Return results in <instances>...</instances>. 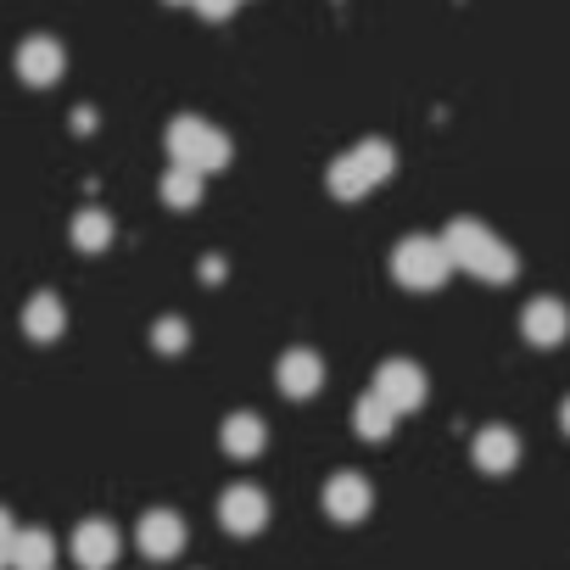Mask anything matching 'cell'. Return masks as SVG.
<instances>
[{
    "mask_svg": "<svg viewBox=\"0 0 570 570\" xmlns=\"http://www.w3.org/2000/svg\"><path fill=\"white\" fill-rule=\"evenodd\" d=\"M442 246H448L453 268H464V274H475V279H492V285H509L514 268H520V257H514L487 224H475V218H453V224L442 229Z\"/></svg>",
    "mask_w": 570,
    "mask_h": 570,
    "instance_id": "obj_1",
    "label": "cell"
},
{
    "mask_svg": "<svg viewBox=\"0 0 570 570\" xmlns=\"http://www.w3.org/2000/svg\"><path fill=\"white\" fill-rule=\"evenodd\" d=\"M392 168H397V151L386 140H358L353 151H342L331 163V196H342V202L370 196L381 179H392Z\"/></svg>",
    "mask_w": 570,
    "mask_h": 570,
    "instance_id": "obj_2",
    "label": "cell"
},
{
    "mask_svg": "<svg viewBox=\"0 0 570 570\" xmlns=\"http://www.w3.org/2000/svg\"><path fill=\"white\" fill-rule=\"evenodd\" d=\"M168 157H174V163H185V168L213 174V168H224V163H229V135H224L218 124H207V118L185 112V118H174V124H168Z\"/></svg>",
    "mask_w": 570,
    "mask_h": 570,
    "instance_id": "obj_3",
    "label": "cell"
},
{
    "mask_svg": "<svg viewBox=\"0 0 570 570\" xmlns=\"http://www.w3.org/2000/svg\"><path fill=\"white\" fill-rule=\"evenodd\" d=\"M448 274H453V257H448V246L431 240V235H409V240L392 252V279L409 285V292H436Z\"/></svg>",
    "mask_w": 570,
    "mask_h": 570,
    "instance_id": "obj_4",
    "label": "cell"
},
{
    "mask_svg": "<svg viewBox=\"0 0 570 570\" xmlns=\"http://www.w3.org/2000/svg\"><path fill=\"white\" fill-rule=\"evenodd\" d=\"M375 392H381L397 414H414V409L425 403V370L409 364V358H386L381 375H375Z\"/></svg>",
    "mask_w": 570,
    "mask_h": 570,
    "instance_id": "obj_5",
    "label": "cell"
},
{
    "mask_svg": "<svg viewBox=\"0 0 570 570\" xmlns=\"http://www.w3.org/2000/svg\"><path fill=\"white\" fill-rule=\"evenodd\" d=\"M218 525L224 531H235V537H252V531H263L268 525V498H263V487H229L224 498H218Z\"/></svg>",
    "mask_w": 570,
    "mask_h": 570,
    "instance_id": "obj_6",
    "label": "cell"
},
{
    "mask_svg": "<svg viewBox=\"0 0 570 570\" xmlns=\"http://www.w3.org/2000/svg\"><path fill=\"white\" fill-rule=\"evenodd\" d=\"M62 68H68V57H62V46H57L51 35H35V40L18 46V79H23V85L51 90V85L62 79Z\"/></svg>",
    "mask_w": 570,
    "mask_h": 570,
    "instance_id": "obj_7",
    "label": "cell"
},
{
    "mask_svg": "<svg viewBox=\"0 0 570 570\" xmlns=\"http://www.w3.org/2000/svg\"><path fill=\"white\" fill-rule=\"evenodd\" d=\"M118 548H124V537H118L112 520H79V531H73V564L79 570H112Z\"/></svg>",
    "mask_w": 570,
    "mask_h": 570,
    "instance_id": "obj_8",
    "label": "cell"
},
{
    "mask_svg": "<svg viewBox=\"0 0 570 570\" xmlns=\"http://www.w3.org/2000/svg\"><path fill=\"white\" fill-rule=\"evenodd\" d=\"M135 542H140L146 559H174L185 548V520L174 509H146L140 525H135Z\"/></svg>",
    "mask_w": 570,
    "mask_h": 570,
    "instance_id": "obj_9",
    "label": "cell"
},
{
    "mask_svg": "<svg viewBox=\"0 0 570 570\" xmlns=\"http://www.w3.org/2000/svg\"><path fill=\"white\" fill-rule=\"evenodd\" d=\"M370 503H375V492H370V481H364V475L342 470V475H331V481H325V514H331V520L353 525V520H364V514H370Z\"/></svg>",
    "mask_w": 570,
    "mask_h": 570,
    "instance_id": "obj_10",
    "label": "cell"
},
{
    "mask_svg": "<svg viewBox=\"0 0 570 570\" xmlns=\"http://www.w3.org/2000/svg\"><path fill=\"white\" fill-rule=\"evenodd\" d=\"M520 331H525V342H531V347H559V342L570 336V314H564V303H559V297H537V303L525 308Z\"/></svg>",
    "mask_w": 570,
    "mask_h": 570,
    "instance_id": "obj_11",
    "label": "cell"
},
{
    "mask_svg": "<svg viewBox=\"0 0 570 570\" xmlns=\"http://www.w3.org/2000/svg\"><path fill=\"white\" fill-rule=\"evenodd\" d=\"M325 386V364H320V353H308V347H292V353H285L279 358V392L285 397H314Z\"/></svg>",
    "mask_w": 570,
    "mask_h": 570,
    "instance_id": "obj_12",
    "label": "cell"
},
{
    "mask_svg": "<svg viewBox=\"0 0 570 570\" xmlns=\"http://www.w3.org/2000/svg\"><path fill=\"white\" fill-rule=\"evenodd\" d=\"M475 464H481L487 475L514 470V464H520V436H514L509 425H487V431L475 436Z\"/></svg>",
    "mask_w": 570,
    "mask_h": 570,
    "instance_id": "obj_13",
    "label": "cell"
},
{
    "mask_svg": "<svg viewBox=\"0 0 570 570\" xmlns=\"http://www.w3.org/2000/svg\"><path fill=\"white\" fill-rule=\"evenodd\" d=\"M62 325H68L62 297H57V292H35V297H29V308H23V331H29L35 342H57V336H62Z\"/></svg>",
    "mask_w": 570,
    "mask_h": 570,
    "instance_id": "obj_14",
    "label": "cell"
},
{
    "mask_svg": "<svg viewBox=\"0 0 570 570\" xmlns=\"http://www.w3.org/2000/svg\"><path fill=\"white\" fill-rule=\"evenodd\" d=\"M263 442H268V431H263V420H257V414H229V420H224V431H218V448H224L229 459H257V453H263Z\"/></svg>",
    "mask_w": 570,
    "mask_h": 570,
    "instance_id": "obj_15",
    "label": "cell"
},
{
    "mask_svg": "<svg viewBox=\"0 0 570 570\" xmlns=\"http://www.w3.org/2000/svg\"><path fill=\"white\" fill-rule=\"evenodd\" d=\"M7 564H12V570H51V564H57V537H51V531H40V525L18 531V537H12Z\"/></svg>",
    "mask_w": 570,
    "mask_h": 570,
    "instance_id": "obj_16",
    "label": "cell"
},
{
    "mask_svg": "<svg viewBox=\"0 0 570 570\" xmlns=\"http://www.w3.org/2000/svg\"><path fill=\"white\" fill-rule=\"evenodd\" d=\"M353 431H358L364 442H381V436H392V431H397V409H392L381 392H370V397H358V403H353Z\"/></svg>",
    "mask_w": 570,
    "mask_h": 570,
    "instance_id": "obj_17",
    "label": "cell"
},
{
    "mask_svg": "<svg viewBox=\"0 0 570 570\" xmlns=\"http://www.w3.org/2000/svg\"><path fill=\"white\" fill-rule=\"evenodd\" d=\"M73 246H79V252H107V246H112V218H107L101 207L73 213Z\"/></svg>",
    "mask_w": 570,
    "mask_h": 570,
    "instance_id": "obj_18",
    "label": "cell"
},
{
    "mask_svg": "<svg viewBox=\"0 0 570 570\" xmlns=\"http://www.w3.org/2000/svg\"><path fill=\"white\" fill-rule=\"evenodd\" d=\"M163 202H168V207H196V202H202V168L174 163V168L163 174Z\"/></svg>",
    "mask_w": 570,
    "mask_h": 570,
    "instance_id": "obj_19",
    "label": "cell"
},
{
    "mask_svg": "<svg viewBox=\"0 0 570 570\" xmlns=\"http://www.w3.org/2000/svg\"><path fill=\"white\" fill-rule=\"evenodd\" d=\"M151 342H157V353H185V342H190V331H185L179 320H163V325L151 331Z\"/></svg>",
    "mask_w": 570,
    "mask_h": 570,
    "instance_id": "obj_20",
    "label": "cell"
},
{
    "mask_svg": "<svg viewBox=\"0 0 570 570\" xmlns=\"http://www.w3.org/2000/svg\"><path fill=\"white\" fill-rule=\"evenodd\" d=\"M235 7H240V0H196V12H202L207 23H218V18H229Z\"/></svg>",
    "mask_w": 570,
    "mask_h": 570,
    "instance_id": "obj_21",
    "label": "cell"
},
{
    "mask_svg": "<svg viewBox=\"0 0 570 570\" xmlns=\"http://www.w3.org/2000/svg\"><path fill=\"white\" fill-rule=\"evenodd\" d=\"M12 537H18V520L0 509V553H12Z\"/></svg>",
    "mask_w": 570,
    "mask_h": 570,
    "instance_id": "obj_22",
    "label": "cell"
},
{
    "mask_svg": "<svg viewBox=\"0 0 570 570\" xmlns=\"http://www.w3.org/2000/svg\"><path fill=\"white\" fill-rule=\"evenodd\" d=\"M559 425H564V436H570V397H564V409H559Z\"/></svg>",
    "mask_w": 570,
    "mask_h": 570,
    "instance_id": "obj_23",
    "label": "cell"
},
{
    "mask_svg": "<svg viewBox=\"0 0 570 570\" xmlns=\"http://www.w3.org/2000/svg\"><path fill=\"white\" fill-rule=\"evenodd\" d=\"M168 7H196V0H168Z\"/></svg>",
    "mask_w": 570,
    "mask_h": 570,
    "instance_id": "obj_24",
    "label": "cell"
},
{
    "mask_svg": "<svg viewBox=\"0 0 570 570\" xmlns=\"http://www.w3.org/2000/svg\"><path fill=\"white\" fill-rule=\"evenodd\" d=\"M0 570H7V553H0Z\"/></svg>",
    "mask_w": 570,
    "mask_h": 570,
    "instance_id": "obj_25",
    "label": "cell"
}]
</instances>
